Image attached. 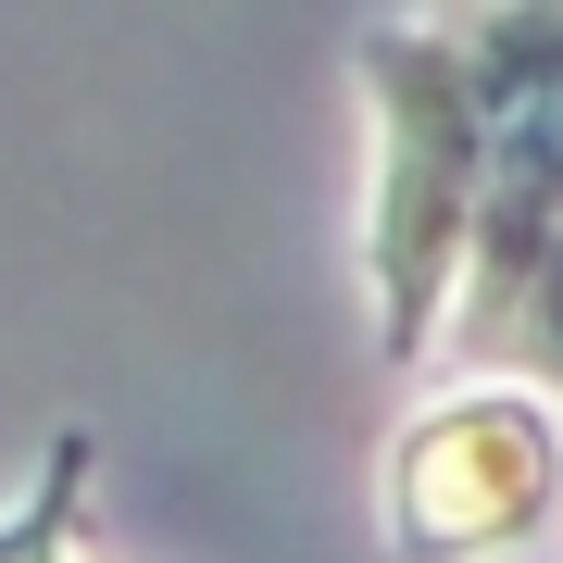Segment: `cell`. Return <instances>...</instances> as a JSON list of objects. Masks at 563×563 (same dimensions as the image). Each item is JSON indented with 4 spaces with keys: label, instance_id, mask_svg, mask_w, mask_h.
I'll list each match as a JSON object with an SVG mask.
<instances>
[{
    "label": "cell",
    "instance_id": "cell-1",
    "mask_svg": "<svg viewBox=\"0 0 563 563\" xmlns=\"http://www.w3.org/2000/svg\"><path fill=\"white\" fill-rule=\"evenodd\" d=\"M363 113H376V201H363V288H376V351L426 363L451 325L463 251H476V88L439 13L363 25Z\"/></svg>",
    "mask_w": 563,
    "mask_h": 563
},
{
    "label": "cell",
    "instance_id": "cell-2",
    "mask_svg": "<svg viewBox=\"0 0 563 563\" xmlns=\"http://www.w3.org/2000/svg\"><path fill=\"white\" fill-rule=\"evenodd\" d=\"M463 51V88H476V251H463L451 325L439 351L463 376H488V339L514 325L539 251L563 239V13H439Z\"/></svg>",
    "mask_w": 563,
    "mask_h": 563
},
{
    "label": "cell",
    "instance_id": "cell-3",
    "mask_svg": "<svg viewBox=\"0 0 563 563\" xmlns=\"http://www.w3.org/2000/svg\"><path fill=\"white\" fill-rule=\"evenodd\" d=\"M563 514V413L526 388H451L388 451V551L401 563H514Z\"/></svg>",
    "mask_w": 563,
    "mask_h": 563
},
{
    "label": "cell",
    "instance_id": "cell-4",
    "mask_svg": "<svg viewBox=\"0 0 563 563\" xmlns=\"http://www.w3.org/2000/svg\"><path fill=\"white\" fill-rule=\"evenodd\" d=\"M76 514H88V439L63 426L51 463H38V488L0 514V563H76Z\"/></svg>",
    "mask_w": 563,
    "mask_h": 563
},
{
    "label": "cell",
    "instance_id": "cell-5",
    "mask_svg": "<svg viewBox=\"0 0 563 563\" xmlns=\"http://www.w3.org/2000/svg\"><path fill=\"white\" fill-rule=\"evenodd\" d=\"M488 376H526V401H563V239L539 251V276H526L514 325L488 339Z\"/></svg>",
    "mask_w": 563,
    "mask_h": 563
}]
</instances>
